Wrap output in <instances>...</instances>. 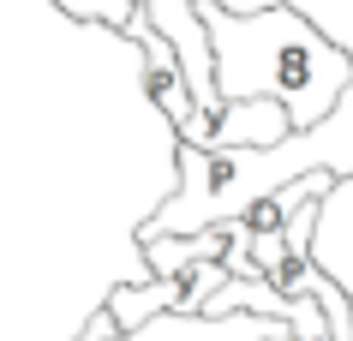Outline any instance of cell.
Returning a JSON list of instances; mask_svg holds the SVG:
<instances>
[{
  "label": "cell",
  "mask_w": 353,
  "mask_h": 341,
  "mask_svg": "<svg viewBox=\"0 0 353 341\" xmlns=\"http://www.w3.org/2000/svg\"><path fill=\"white\" fill-rule=\"evenodd\" d=\"M204 24L216 42L222 102H263L270 96L294 114V132H317L353 90V54L305 6L270 0L258 12H234L222 0H204Z\"/></svg>",
  "instance_id": "obj_1"
},
{
  "label": "cell",
  "mask_w": 353,
  "mask_h": 341,
  "mask_svg": "<svg viewBox=\"0 0 353 341\" xmlns=\"http://www.w3.org/2000/svg\"><path fill=\"white\" fill-rule=\"evenodd\" d=\"M305 174L353 180V90L317 126L288 144H240V150H198L174 138V198L150 216V234H210L245 222L263 198L294 186Z\"/></svg>",
  "instance_id": "obj_2"
},
{
  "label": "cell",
  "mask_w": 353,
  "mask_h": 341,
  "mask_svg": "<svg viewBox=\"0 0 353 341\" xmlns=\"http://www.w3.org/2000/svg\"><path fill=\"white\" fill-rule=\"evenodd\" d=\"M294 323L281 318H258V311H228V318H186V311H168V318L144 323V329H114L108 341H288Z\"/></svg>",
  "instance_id": "obj_3"
},
{
  "label": "cell",
  "mask_w": 353,
  "mask_h": 341,
  "mask_svg": "<svg viewBox=\"0 0 353 341\" xmlns=\"http://www.w3.org/2000/svg\"><path fill=\"white\" fill-rule=\"evenodd\" d=\"M138 251L150 258L156 276H192L198 264H222L228 258V227H210V234H138Z\"/></svg>",
  "instance_id": "obj_4"
},
{
  "label": "cell",
  "mask_w": 353,
  "mask_h": 341,
  "mask_svg": "<svg viewBox=\"0 0 353 341\" xmlns=\"http://www.w3.org/2000/svg\"><path fill=\"white\" fill-rule=\"evenodd\" d=\"M54 6L66 12V19H78V24H96V30H120V37H126L144 0H54Z\"/></svg>",
  "instance_id": "obj_5"
},
{
  "label": "cell",
  "mask_w": 353,
  "mask_h": 341,
  "mask_svg": "<svg viewBox=\"0 0 353 341\" xmlns=\"http://www.w3.org/2000/svg\"><path fill=\"white\" fill-rule=\"evenodd\" d=\"M114 329H120V323H114V318H108V305H102V311H96V318H90V323H84V329H78V335H72V341H108V335H114Z\"/></svg>",
  "instance_id": "obj_6"
}]
</instances>
